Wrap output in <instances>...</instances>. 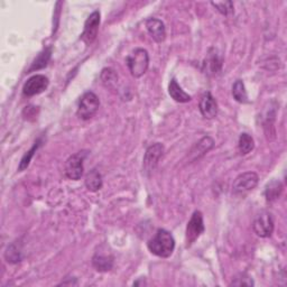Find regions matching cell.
<instances>
[{"mask_svg": "<svg viewBox=\"0 0 287 287\" xmlns=\"http://www.w3.org/2000/svg\"><path fill=\"white\" fill-rule=\"evenodd\" d=\"M148 250L160 258H169L175 249V240L172 233L165 229H158L155 236L148 240Z\"/></svg>", "mask_w": 287, "mask_h": 287, "instance_id": "1", "label": "cell"}, {"mask_svg": "<svg viewBox=\"0 0 287 287\" xmlns=\"http://www.w3.org/2000/svg\"><path fill=\"white\" fill-rule=\"evenodd\" d=\"M127 65L131 76L140 78L147 72L149 65V56L146 50L137 49L127 57Z\"/></svg>", "mask_w": 287, "mask_h": 287, "instance_id": "2", "label": "cell"}, {"mask_svg": "<svg viewBox=\"0 0 287 287\" xmlns=\"http://www.w3.org/2000/svg\"><path fill=\"white\" fill-rule=\"evenodd\" d=\"M100 107V100L93 92H85L79 101L78 116L83 120H89L97 113Z\"/></svg>", "mask_w": 287, "mask_h": 287, "instance_id": "3", "label": "cell"}, {"mask_svg": "<svg viewBox=\"0 0 287 287\" xmlns=\"http://www.w3.org/2000/svg\"><path fill=\"white\" fill-rule=\"evenodd\" d=\"M205 230L204 222H203V216L201 211H195L192 214L190 221L187 223L186 227V234H185V241L186 247H190L193 245L195 241L199 239V237L202 234Z\"/></svg>", "mask_w": 287, "mask_h": 287, "instance_id": "4", "label": "cell"}, {"mask_svg": "<svg viewBox=\"0 0 287 287\" xmlns=\"http://www.w3.org/2000/svg\"><path fill=\"white\" fill-rule=\"evenodd\" d=\"M88 153L85 151L79 152L67 158L65 163V175L67 179L78 181L83 175V162Z\"/></svg>", "mask_w": 287, "mask_h": 287, "instance_id": "5", "label": "cell"}, {"mask_svg": "<svg viewBox=\"0 0 287 287\" xmlns=\"http://www.w3.org/2000/svg\"><path fill=\"white\" fill-rule=\"evenodd\" d=\"M258 181H259V177L255 172H246L244 174H240L233 182V193L244 194L254 190L258 184Z\"/></svg>", "mask_w": 287, "mask_h": 287, "instance_id": "6", "label": "cell"}, {"mask_svg": "<svg viewBox=\"0 0 287 287\" xmlns=\"http://www.w3.org/2000/svg\"><path fill=\"white\" fill-rule=\"evenodd\" d=\"M164 146L160 142H155L147 148L144 156V171L146 174H151L156 169L160 157L163 156Z\"/></svg>", "mask_w": 287, "mask_h": 287, "instance_id": "7", "label": "cell"}, {"mask_svg": "<svg viewBox=\"0 0 287 287\" xmlns=\"http://www.w3.org/2000/svg\"><path fill=\"white\" fill-rule=\"evenodd\" d=\"M49 79L43 74H36L33 76L25 82L22 87V93L26 97H33L44 92L49 87Z\"/></svg>", "mask_w": 287, "mask_h": 287, "instance_id": "8", "label": "cell"}, {"mask_svg": "<svg viewBox=\"0 0 287 287\" xmlns=\"http://www.w3.org/2000/svg\"><path fill=\"white\" fill-rule=\"evenodd\" d=\"M254 230L261 238L271 237L274 231V220L269 212H261L254 221Z\"/></svg>", "mask_w": 287, "mask_h": 287, "instance_id": "9", "label": "cell"}, {"mask_svg": "<svg viewBox=\"0 0 287 287\" xmlns=\"http://www.w3.org/2000/svg\"><path fill=\"white\" fill-rule=\"evenodd\" d=\"M99 26H100V13L99 11H93V13L88 17V19L84 24V30L81 35L82 41L87 43L88 45L92 44L94 42V39L97 38Z\"/></svg>", "mask_w": 287, "mask_h": 287, "instance_id": "10", "label": "cell"}, {"mask_svg": "<svg viewBox=\"0 0 287 287\" xmlns=\"http://www.w3.org/2000/svg\"><path fill=\"white\" fill-rule=\"evenodd\" d=\"M200 111L206 119H213L218 113V103L210 92H205L200 100Z\"/></svg>", "mask_w": 287, "mask_h": 287, "instance_id": "11", "label": "cell"}, {"mask_svg": "<svg viewBox=\"0 0 287 287\" xmlns=\"http://www.w3.org/2000/svg\"><path fill=\"white\" fill-rule=\"evenodd\" d=\"M146 28L156 43H162L166 38V30L165 25L162 20L157 18H149L146 20Z\"/></svg>", "mask_w": 287, "mask_h": 287, "instance_id": "12", "label": "cell"}, {"mask_svg": "<svg viewBox=\"0 0 287 287\" xmlns=\"http://www.w3.org/2000/svg\"><path fill=\"white\" fill-rule=\"evenodd\" d=\"M92 265L100 273L111 271L113 267V257L111 255L95 254L92 258Z\"/></svg>", "mask_w": 287, "mask_h": 287, "instance_id": "13", "label": "cell"}, {"mask_svg": "<svg viewBox=\"0 0 287 287\" xmlns=\"http://www.w3.org/2000/svg\"><path fill=\"white\" fill-rule=\"evenodd\" d=\"M169 93L170 95L173 98V100L180 103H185L191 101L192 97L190 94H187L184 90H182V88L179 85V83L176 82V80L173 79L170 82L169 85Z\"/></svg>", "mask_w": 287, "mask_h": 287, "instance_id": "14", "label": "cell"}, {"mask_svg": "<svg viewBox=\"0 0 287 287\" xmlns=\"http://www.w3.org/2000/svg\"><path fill=\"white\" fill-rule=\"evenodd\" d=\"M84 183L89 191H91V192L99 191L102 187V176L100 174V172L97 170L90 171L87 174V176H85Z\"/></svg>", "mask_w": 287, "mask_h": 287, "instance_id": "15", "label": "cell"}, {"mask_svg": "<svg viewBox=\"0 0 287 287\" xmlns=\"http://www.w3.org/2000/svg\"><path fill=\"white\" fill-rule=\"evenodd\" d=\"M51 56H52V49L47 47L45 49L43 52L38 54V56L36 57L35 60H34L32 66L30 67V70H28L27 73H32L34 71H37V70H41V68L47 66L49 62L51 60Z\"/></svg>", "mask_w": 287, "mask_h": 287, "instance_id": "16", "label": "cell"}, {"mask_svg": "<svg viewBox=\"0 0 287 287\" xmlns=\"http://www.w3.org/2000/svg\"><path fill=\"white\" fill-rule=\"evenodd\" d=\"M283 191V185L279 181L274 180L269 182L265 188V197L268 202H273V201L277 200Z\"/></svg>", "mask_w": 287, "mask_h": 287, "instance_id": "17", "label": "cell"}, {"mask_svg": "<svg viewBox=\"0 0 287 287\" xmlns=\"http://www.w3.org/2000/svg\"><path fill=\"white\" fill-rule=\"evenodd\" d=\"M214 146V140L211 138V137L206 136L204 138L201 139L197 145H195L194 149L191 152L192 154H195L194 159L195 158H199L201 156H203L206 153H208L210 149Z\"/></svg>", "mask_w": 287, "mask_h": 287, "instance_id": "18", "label": "cell"}, {"mask_svg": "<svg viewBox=\"0 0 287 287\" xmlns=\"http://www.w3.org/2000/svg\"><path fill=\"white\" fill-rule=\"evenodd\" d=\"M101 81L106 88L113 89L118 83V76L111 67L103 68L101 72Z\"/></svg>", "mask_w": 287, "mask_h": 287, "instance_id": "19", "label": "cell"}, {"mask_svg": "<svg viewBox=\"0 0 287 287\" xmlns=\"http://www.w3.org/2000/svg\"><path fill=\"white\" fill-rule=\"evenodd\" d=\"M5 258L6 260L10 264H17L21 261L22 259V255H21V249L19 245L17 243L11 244L10 246H8L7 250L5 252Z\"/></svg>", "mask_w": 287, "mask_h": 287, "instance_id": "20", "label": "cell"}, {"mask_svg": "<svg viewBox=\"0 0 287 287\" xmlns=\"http://www.w3.org/2000/svg\"><path fill=\"white\" fill-rule=\"evenodd\" d=\"M42 146V139L39 138L35 141V144H34L33 147L28 151L24 156H22L21 160H20V163H19V166H18V171L19 172H22V171H25L28 166H30L31 164V160L32 158L34 157V155H35V153L37 152V149Z\"/></svg>", "mask_w": 287, "mask_h": 287, "instance_id": "21", "label": "cell"}, {"mask_svg": "<svg viewBox=\"0 0 287 287\" xmlns=\"http://www.w3.org/2000/svg\"><path fill=\"white\" fill-rule=\"evenodd\" d=\"M232 95L234 100L238 101L239 103H247L248 102V94H247L245 83L241 80H237L234 82L232 87Z\"/></svg>", "mask_w": 287, "mask_h": 287, "instance_id": "22", "label": "cell"}, {"mask_svg": "<svg viewBox=\"0 0 287 287\" xmlns=\"http://www.w3.org/2000/svg\"><path fill=\"white\" fill-rule=\"evenodd\" d=\"M255 147V142L252 137L248 134H241L239 137V142H238V149L241 155H247L249 154Z\"/></svg>", "mask_w": 287, "mask_h": 287, "instance_id": "23", "label": "cell"}, {"mask_svg": "<svg viewBox=\"0 0 287 287\" xmlns=\"http://www.w3.org/2000/svg\"><path fill=\"white\" fill-rule=\"evenodd\" d=\"M211 5L213 6L217 10L219 11L220 14L228 16L231 13H233V3L232 2H221V3H211Z\"/></svg>", "mask_w": 287, "mask_h": 287, "instance_id": "24", "label": "cell"}, {"mask_svg": "<svg viewBox=\"0 0 287 287\" xmlns=\"http://www.w3.org/2000/svg\"><path fill=\"white\" fill-rule=\"evenodd\" d=\"M208 65L210 66V70L213 73H218L221 70V65H222V60L219 57L218 54H212L210 56V59L208 61Z\"/></svg>", "mask_w": 287, "mask_h": 287, "instance_id": "25", "label": "cell"}, {"mask_svg": "<svg viewBox=\"0 0 287 287\" xmlns=\"http://www.w3.org/2000/svg\"><path fill=\"white\" fill-rule=\"evenodd\" d=\"M230 285L231 286L232 285L233 286H254V280H252V278L243 275V277H241V278H236V280H234V282H232Z\"/></svg>", "mask_w": 287, "mask_h": 287, "instance_id": "26", "label": "cell"}]
</instances>
